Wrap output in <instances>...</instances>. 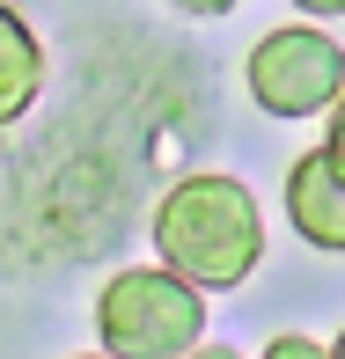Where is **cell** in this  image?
Instances as JSON below:
<instances>
[{
	"mask_svg": "<svg viewBox=\"0 0 345 359\" xmlns=\"http://www.w3.org/2000/svg\"><path fill=\"white\" fill-rule=\"evenodd\" d=\"M323 352H331V345H308V337H272V345H265V359H323Z\"/></svg>",
	"mask_w": 345,
	"mask_h": 359,
	"instance_id": "cell-6",
	"label": "cell"
},
{
	"mask_svg": "<svg viewBox=\"0 0 345 359\" xmlns=\"http://www.w3.org/2000/svg\"><path fill=\"white\" fill-rule=\"evenodd\" d=\"M294 8H308V15H345V0H294Z\"/></svg>",
	"mask_w": 345,
	"mask_h": 359,
	"instance_id": "cell-9",
	"label": "cell"
},
{
	"mask_svg": "<svg viewBox=\"0 0 345 359\" xmlns=\"http://www.w3.org/2000/svg\"><path fill=\"white\" fill-rule=\"evenodd\" d=\"M242 81H250V103L265 118H331V103L345 95V44L308 22L265 29L250 44Z\"/></svg>",
	"mask_w": 345,
	"mask_h": 359,
	"instance_id": "cell-3",
	"label": "cell"
},
{
	"mask_svg": "<svg viewBox=\"0 0 345 359\" xmlns=\"http://www.w3.org/2000/svg\"><path fill=\"white\" fill-rule=\"evenodd\" d=\"M169 8H184V15H235V0H169Z\"/></svg>",
	"mask_w": 345,
	"mask_h": 359,
	"instance_id": "cell-8",
	"label": "cell"
},
{
	"mask_svg": "<svg viewBox=\"0 0 345 359\" xmlns=\"http://www.w3.org/2000/svg\"><path fill=\"white\" fill-rule=\"evenodd\" d=\"M37 95H44V44H37V29L0 0V133L22 125Z\"/></svg>",
	"mask_w": 345,
	"mask_h": 359,
	"instance_id": "cell-5",
	"label": "cell"
},
{
	"mask_svg": "<svg viewBox=\"0 0 345 359\" xmlns=\"http://www.w3.org/2000/svg\"><path fill=\"white\" fill-rule=\"evenodd\" d=\"M155 250L191 286L235 293L257 271V257H265V213H257L242 176H221V169L176 176L169 198L155 205Z\"/></svg>",
	"mask_w": 345,
	"mask_h": 359,
	"instance_id": "cell-1",
	"label": "cell"
},
{
	"mask_svg": "<svg viewBox=\"0 0 345 359\" xmlns=\"http://www.w3.org/2000/svg\"><path fill=\"white\" fill-rule=\"evenodd\" d=\"M287 220H294V235H301L308 250L345 257V176H338L331 147L294 154V169H287Z\"/></svg>",
	"mask_w": 345,
	"mask_h": 359,
	"instance_id": "cell-4",
	"label": "cell"
},
{
	"mask_svg": "<svg viewBox=\"0 0 345 359\" xmlns=\"http://www.w3.org/2000/svg\"><path fill=\"white\" fill-rule=\"evenodd\" d=\"M323 147H331V161H338V176H345V95L331 103V133H323Z\"/></svg>",
	"mask_w": 345,
	"mask_h": 359,
	"instance_id": "cell-7",
	"label": "cell"
},
{
	"mask_svg": "<svg viewBox=\"0 0 345 359\" xmlns=\"http://www.w3.org/2000/svg\"><path fill=\"white\" fill-rule=\"evenodd\" d=\"M331 359H345V337H338V345H331Z\"/></svg>",
	"mask_w": 345,
	"mask_h": 359,
	"instance_id": "cell-10",
	"label": "cell"
},
{
	"mask_svg": "<svg viewBox=\"0 0 345 359\" xmlns=\"http://www.w3.org/2000/svg\"><path fill=\"white\" fill-rule=\"evenodd\" d=\"M206 286L169 264H133L96 293V337L118 359H176L206 337Z\"/></svg>",
	"mask_w": 345,
	"mask_h": 359,
	"instance_id": "cell-2",
	"label": "cell"
}]
</instances>
